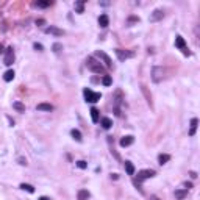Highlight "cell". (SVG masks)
Returning <instances> with one entry per match:
<instances>
[{
  "label": "cell",
  "instance_id": "obj_1",
  "mask_svg": "<svg viewBox=\"0 0 200 200\" xmlns=\"http://www.w3.org/2000/svg\"><path fill=\"white\" fill-rule=\"evenodd\" d=\"M86 64H88V69H89V71H92V72H95V74H103V72H105V67H103L100 63H97V61H95L92 57L88 58Z\"/></svg>",
  "mask_w": 200,
  "mask_h": 200
},
{
  "label": "cell",
  "instance_id": "obj_2",
  "mask_svg": "<svg viewBox=\"0 0 200 200\" xmlns=\"http://www.w3.org/2000/svg\"><path fill=\"white\" fill-rule=\"evenodd\" d=\"M153 175H155V170H153V169H144V170H139V172H138V180H136L135 183L141 184L144 180H147V178H152Z\"/></svg>",
  "mask_w": 200,
  "mask_h": 200
},
{
  "label": "cell",
  "instance_id": "obj_3",
  "mask_svg": "<svg viewBox=\"0 0 200 200\" xmlns=\"http://www.w3.org/2000/svg\"><path fill=\"white\" fill-rule=\"evenodd\" d=\"M164 74H166V71H164L163 67L155 66L153 69H152V80H153L155 83H160V81L164 78Z\"/></svg>",
  "mask_w": 200,
  "mask_h": 200
},
{
  "label": "cell",
  "instance_id": "obj_4",
  "mask_svg": "<svg viewBox=\"0 0 200 200\" xmlns=\"http://www.w3.org/2000/svg\"><path fill=\"white\" fill-rule=\"evenodd\" d=\"M83 94H85L86 102H89V103H95V102H99V100H100V97H102V94H100V92H92L91 89H85Z\"/></svg>",
  "mask_w": 200,
  "mask_h": 200
},
{
  "label": "cell",
  "instance_id": "obj_5",
  "mask_svg": "<svg viewBox=\"0 0 200 200\" xmlns=\"http://www.w3.org/2000/svg\"><path fill=\"white\" fill-rule=\"evenodd\" d=\"M122 91H119V89H117L116 91V94H114V111H116V114L117 116H120V103H122Z\"/></svg>",
  "mask_w": 200,
  "mask_h": 200
},
{
  "label": "cell",
  "instance_id": "obj_6",
  "mask_svg": "<svg viewBox=\"0 0 200 200\" xmlns=\"http://www.w3.org/2000/svg\"><path fill=\"white\" fill-rule=\"evenodd\" d=\"M116 55H117V58H119V61H125L128 58H132L133 57V52L132 50H122V49H116Z\"/></svg>",
  "mask_w": 200,
  "mask_h": 200
},
{
  "label": "cell",
  "instance_id": "obj_7",
  "mask_svg": "<svg viewBox=\"0 0 200 200\" xmlns=\"http://www.w3.org/2000/svg\"><path fill=\"white\" fill-rule=\"evenodd\" d=\"M13 63H14V50H13V47H8L5 52V64L11 66Z\"/></svg>",
  "mask_w": 200,
  "mask_h": 200
},
{
  "label": "cell",
  "instance_id": "obj_8",
  "mask_svg": "<svg viewBox=\"0 0 200 200\" xmlns=\"http://www.w3.org/2000/svg\"><path fill=\"white\" fill-rule=\"evenodd\" d=\"M95 57H97V58H100V59L103 61V63H105V66H106V67H113L111 58H109L105 52H100V50H99V52H95Z\"/></svg>",
  "mask_w": 200,
  "mask_h": 200
},
{
  "label": "cell",
  "instance_id": "obj_9",
  "mask_svg": "<svg viewBox=\"0 0 200 200\" xmlns=\"http://www.w3.org/2000/svg\"><path fill=\"white\" fill-rule=\"evenodd\" d=\"M163 17H164V11L163 10H155L150 14V20H152V22H158V20H161Z\"/></svg>",
  "mask_w": 200,
  "mask_h": 200
},
{
  "label": "cell",
  "instance_id": "obj_10",
  "mask_svg": "<svg viewBox=\"0 0 200 200\" xmlns=\"http://www.w3.org/2000/svg\"><path fill=\"white\" fill-rule=\"evenodd\" d=\"M45 33H49V34H55V36H63V34H64V31H63V30L57 28V27H52V25L45 28Z\"/></svg>",
  "mask_w": 200,
  "mask_h": 200
},
{
  "label": "cell",
  "instance_id": "obj_11",
  "mask_svg": "<svg viewBox=\"0 0 200 200\" xmlns=\"http://www.w3.org/2000/svg\"><path fill=\"white\" fill-rule=\"evenodd\" d=\"M133 142H135V138L133 136H123L119 144H120V147H128V146H132Z\"/></svg>",
  "mask_w": 200,
  "mask_h": 200
},
{
  "label": "cell",
  "instance_id": "obj_12",
  "mask_svg": "<svg viewBox=\"0 0 200 200\" xmlns=\"http://www.w3.org/2000/svg\"><path fill=\"white\" fill-rule=\"evenodd\" d=\"M197 127H199V119H197V117H194V119H191V130H189V136H194V135H196Z\"/></svg>",
  "mask_w": 200,
  "mask_h": 200
},
{
  "label": "cell",
  "instance_id": "obj_13",
  "mask_svg": "<svg viewBox=\"0 0 200 200\" xmlns=\"http://www.w3.org/2000/svg\"><path fill=\"white\" fill-rule=\"evenodd\" d=\"M89 113H91V119H92L94 123H97L100 120V111L97 108H91V111H89Z\"/></svg>",
  "mask_w": 200,
  "mask_h": 200
},
{
  "label": "cell",
  "instance_id": "obj_14",
  "mask_svg": "<svg viewBox=\"0 0 200 200\" xmlns=\"http://www.w3.org/2000/svg\"><path fill=\"white\" fill-rule=\"evenodd\" d=\"M99 25L102 27V28H106V27L109 25V17H108L106 14H102V16L99 17Z\"/></svg>",
  "mask_w": 200,
  "mask_h": 200
},
{
  "label": "cell",
  "instance_id": "obj_15",
  "mask_svg": "<svg viewBox=\"0 0 200 200\" xmlns=\"http://www.w3.org/2000/svg\"><path fill=\"white\" fill-rule=\"evenodd\" d=\"M141 89H142V92H144V95H146V100H147V103H149V106L150 108H153V102H152V95L149 94V91H147V86H141Z\"/></svg>",
  "mask_w": 200,
  "mask_h": 200
},
{
  "label": "cell",
  "instance_id": "obj_16",
  "mask_svg": "<svg viewBox=\"0 0 200 200\" xmlns=\"http://www.w3.org/2000/svg\"><path fill=\"white\" fill-rule=\"evenodd\" d=\"M38 111H52L53 109V105H50V103H39V105L36 106Z\"/></svg>",
  "mask_w": 200,
  "mask_h": 200
},
{
  "label": "cell",
  "instance_id": "obj_17",
  "mask_svg": "<svg viewBox=\"0 0 200 200\" xmlns=\"http://www.w3.org/2000/svg\"><path fill=\"white\" fill-rule=\"evenodd\" d=\"M175 45H177L180 50H186V42H184V39H183L181 36H177V38H175Z\"/></svg>",
  "mask_w": 200,
  "mask_h": 200
},
{
  "label": "cell",
  "instance_id": "obj_18",
  "mask_svg": "<svg viewBox=\"0 0 200 200\" xmlns=\"http://www.w3.org/2000/svg\"><path fill=\"white\" fill-rule=\"evenodd\" d=\"M77 197H78V200H88L89 197H91V194H89V191H86V189H80Z\"/></svg>",
  "mask_w": 200,
  "mask_h": 200
},
{
  "label": "cell",
  "instance_id": "obj_19",
  "mask_svg": "<svg viewBox=\"0 0 200 200\" xmlns=\"http://www.w3.org/2000/svg\"><path fill=\"white\" fill-rule=\"evenodd\" d=\"M125 170L128 175H135V166L132 161H125Z\"/></svg>",
  "mask_w": 200,
  "mask_h": 200
},
{
  "label": "cell",
  "instance_id": "obj_20",
  "mask_svg": "<svg viewBox=\"0 0 200 200\" xmlns=\"http://www.w3.org/2000/svg\"><path fill=\"white\" fill-rule=\"evenodd\" d=\"M169 160H170V155H167V153H161L160 156H158V163H160L161 166H163V164H166Z\"/></svg>",
  "mask_w": 200,
  "mask_h": 200
},
{
  "label": "cell",
  "instance_id": "obj_21",
  "mask_svg": "<svg viewBox=\"0 0 200 200\" xmlns=\"http://www.w3.org/2000/svg\"><path fill=\"white\" fill-rule=\"evenodd\" d=\"M111 125H113V120L109 119V117H103V119H102V127L105 128V130L111 128Z\"/></svg>",
  "mask_w": 200,
  "mask_h": 200
},
{
  "label": "cell",
  "instance_id": "obj_22",
  "mask_svg": "<svg viewBox=\"0 0 200 200\" xmlns=\"http://www.w3.org/2000/svg\"><path fill=\"white\" fill-rule=\"evenodd\" d=\"M75 11L77 13H85V2L83 0H80V2H75Z\"/></svg>",
  "mask_w": 200,
  "mask_h": 200
},
{
  "label": "cell",
  "instance_id": "obj_23",
  "mask_svg": "<svg viewBox=\"0 0 200 200\" xmlns=\"http://www.w3.org/2000/svg\"><path fill=\"white\" fill-rule=\"evenodd\" d=\"M13 108H14L16 111H19V113H25V106L20 102H14V103H13Z\"/></svg>",
  "mask_w": 200,
  "mask_h": 200
},
{
  "label": "cell",
  "instance_id": "obj_24",
  "mask_svg": "<svg viewBox=\"0 0 200 200\" xmlns=\"http://www.w3.org/2000/svg\"><path fill=\"white\" fill-rule=\"evenodd\" d=\"M13 78H14V71H11V69H10V71H6V72H5L3 80H5V81H11Z\"/></svg>",
  "mask_w": 200,
  "mask_h": 200
},
{
  "label": "cell",
  "instance_id": "obj_25",
  "mask_svg": "<svg viewBox=\"0 0 200 200\" xmlns=\"http://www.w3.org/2000/svg\"><path fill=\"white\" fill-rule=\"evenodd\" d=\"M20 189L30 192V194H33V192H34V188H33L31 184H28V183H22V184H20Z\"/></svg>",
  "mask_w": 200,
  "mask_h": 200
},
{
  "label": "cell",
  "instance_id": "obj_26",
  "mask_svg": "<svg viewBox=\"0 0 200 200\" xmlns=\"http://www.w3.org/2000/svg\"><path fill=\"white\" fill-rule=\"evenodd\" d=\"M186 196H188V189H183V191L178 189V191H175V197H177V199H180V200H183Z\"/></svg>",
  "mask_w": 200,
  "mask_h": 200
},
{
  "label": "cell",
  "instance_id": "obj_27",
  "mask_svg": "<svg viewBox=\"0 0 200 200\" xmlns=\"http://www.w3.org/2000/svg\"><path fill=\"white\" fill-rule=\"evenodd\" d=\"M71 135H72V138H74V139L75 141H77V142H81V133L78 132V130H72V132H71Z\"/></svg>",
  "mask_w": 200,
  "mask_h": 200
},
{
  "label": "cell",
  "instance_id": "obj_28",
  "mask_svg": "<svg viewBox=\"0 0 200 200\" xmlns=\"http://www.w3.org/2000/svg\"><path fill=\"white\" fill-rule=\"evenodd\" d=\"M34 5L39 6V8H49V6L52 5V2H50V0H45V2H36Z\"/></svg>",
  "mask_w": 200,
  "mask_h": 200
},
{
  "label": "cell",
  "instance_id": "obj_29",
  "mask_svg": "<svg viewBox=\"0 0 200 200\" xmlns=\"http://www.w3.org/2000/svg\"><path fill=\"white\" fill-rule=\"evenodd\" d=\"M102 83L105 85V86H111L113 80H111V77H109V75H103V78H102Z\"/></svg>",
  "mask_w": 200,
  "mask_h": 200
},
{
  "label": "cell",
  "instance_id": "obj_30",
  "mask_svg": "<svg viewBox=\"0 0 200 200\" xmlns=\"http://www.w3.org/2000/svg\"><path fill=\"white\" fill-rule=\"evenodd\" d=\"M52 49H53V52H55V53H59L61 50H63V44H59V42H55Z\"/></svg>",
  "mask_w": 200,
  "mask_h": 200
},
{
  "label": "cell",
  "instance_id": "obj_31",
  "mask_svg": "<svg viewBox=\"0 0 200 200\" xmlns=\"http://www.w3.org/2000/svg\"><path fill=\"white\" fill-rule=\"evenodd\" d=\"M77 167H78V169H86V167H88V164H86V161L80 160V161H77Z\"/></svg>",
  "mask_w": 200,
  "mask_h": 200
},
{
  "label": "cell",
  "instance_id": "obj_32",
  "mask_svg": "<svg viewBox=\"0 0 200 200\" xmlns=\"http://www.w3.org/2000/svg\"><path fill=\"white\" fill-rule=\"evenodd\" d=\"M33 49H34V50H38V52H42V50H44V47L41 45V44H38V42H34V44H33Z\"/></svg>",
  "mask_w": 200,
  "mask_h": 200
},
{
  "label": "cell",
  "instance_id": "obj_33",
  "mask_svg": "<svg viewBox=\"0 0 200 200\" xmlns=\"http://www.w3.org/2000/svg\"><path fill=\"white\" fill-rule=\"evenodd\" d=\"M189 175H191V178H192V180H194V178H197V174H196L194 170H191V172H189Z\"/></svg>",
  "mask_w": 200,
  "mask_h": 200
},
{
  "label": "cell",
  "instance_id": "obj_34",
  "mask_svg": "<svg viewBox=\"0 0 200 200\" xmlns=\"http://www.w3.org/2000/svg\"><path fill=\"white\" fill-rule=\"evenodd\" d=\"M36 24L41 27V25H44V24H45V20H44V19H39V20H36Z\"/></svg>",
  "mask_w": 200,
  "mask_h": 200
},
{
  "label": "cell",
  "instance_id": "obj_35",
  "mask_svg": "<svg viewBox=\"0 0 200 200\" xmlns=\"http://www.w3.org/2000/svg\"><path fill=\"white\" fill-rule=\"evenodd\" d=\"M192 188V183H188V181H186L184 183V189H191Z\"/></svg>",
  "mask_w": 200,
  "mask_h": 200
},
{
  "label": "cell",
  "instance_id": "obj_36",
  "mask_svg": "<svg viewBox=\"0 0 200 200\" xmlns=\"http://www.w3.org/2000/svg\"><path fill=\"white\" fill-rule=\"evenodd\" d=\"M19 161H20L22 166H27V160H24V158H19Z\"/></svg>",
  "mask_w": 200,
  "mask_h": 200
},
{
  "label": "cell",
  "instance_id": "obj_37",
  "mask_svg": "<svg viewBox=\"0 0 200 200\" xmlns=\"http://www.w3.org/2000/svg\"><path fill=\"white\" fill-rule=\"evenodd\" d=\"M150 200H160V197L158 196H150Z\"/></svg>",
  "mask_w": 200,
  "mask_h": 200
},
{
  "label": "cell",
  "instance_id": "obj_38",
  "mask_svg": "<svg viewBox=\"0 0 200 200\" xmlns=\"http://www.w3.org/2000/svg\"><path fill=\"white\" fill-rule=\"evenodd\" d=\"M39 200H50V197H47V196H42V197H39Z\"/></svg>",
  "mask_w": 200,
  "mask_h": 200
},
{
  "label": "cell",
  "instance_id": "obj_39",
  "mask_svg": "<svg viewBox=\"0 0 200 200\" xmlns=\"http://www.w3.org/2000/svg\"><path fill=\"white\" fill-rule=\"evenodd\" d=\"M2 49H3V47H2V44H0V53H2Z\"/></svg>",
  "mask_w": 200,
  "mask_h": 200
}]
</instances>
